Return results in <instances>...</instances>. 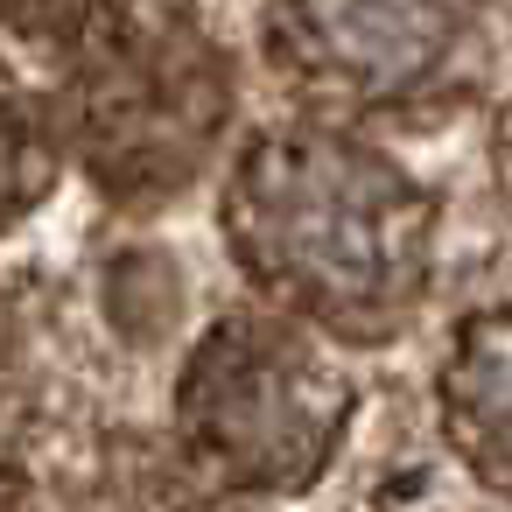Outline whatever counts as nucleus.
<instances>
[{"label": "nucleus", "mask_w": 512, "mask_h": 512, "mask_svg": "<svg viewBox=\"0 0 512 512\" xmlns=\"http://www.w3.org/2000/svg\"><path fill=\"white\" fill-rule=\"evenodd\" d=\"M498 169H505V183H512V106H505V120H498Z\"/></svg>", "instance_id": "9"}, {"label": "nucleus", "mask_w": 512, "mask_h": 512, "mask_svg": "<svg viewBox=\"0 0 512 512\" xmlns=\"http://www.w3.org/2000/svg\"><path fill=\"white\" fill-rule=\"evenodd\" d=\"M232 120V71L176 0H78L57 36L64 148L113 204L183 197Z\"/></svg>", "instance_id": "2"}, {"label": "nucleus", "mask_w": 512, "mask_h": 512, "mask_svg": "<svg viewBox=\"0 0 512 512\" xmlns=\"http://www.w3.org/2000/svg\"><path fill=\"white\" fill-rule=\"evenodd\" d=\"M351 421V372L295 309H239L204 330L176 379V442L246 498L323 477Z\"/></svg>", "instance_id": "3"}, {"label": "nucleus", "mask_w": 512, "mask_h": 512, "mask_svg": "<svg viewBox=\"0 0 512 512\" xmlns=\"http://www.w3.org/2000/svg\"><path fill=\"white\" fill-rule=\"evenodd\" d=\"M484 0H267L274 71L330 113H386L449 78Z\"/></svg>", "instance_id": "4"}, {"label": "nucleus", "mask_w": 512, "mask_h": 512, "mask_svg": "<svg viewBox=\"0 0 512 512\" xmlns=\"http://www.w3.org/2000/svg\"><path fill=\"white\" fill-rule=\"evenodd\" d=\"M225 239L260 295L316 330L372 337L414 309L435 260L428 190L337 127H267L225 183Z\"/></svg>", "instance_id": "1"}, {"label": "nucleus", "mask_w": 512, "mask_h": 512, "mask_svg": "<svg viewBox=\"0 0 512 512\" xmlns=\"http://www.w3.org/2000/svg\"><path fill=\"white\" fill-rule=\"evenodd\" d=\"M78 15V0H0V29H22V36H43L57 43Z\"/></svg>", "instance_id": "8"}, {"label": "nucleus", "mask_w": 512, "mask_h": 512, "mask_svg": "<svg viewBox=\"0 0 512 512\" xmlns=\"http://www.w3.org/2000/svg\"><path fill=\"white\" fill-rule=\"evenodd\" d=\"M64 127H57V99H43L22 71L0 64V232H15L64 169Z\"/></svg>", "instance_id": "7"}, {"label": "nucleus", "mask_w": 512, "mask_h": 512, "mask_svg": "<svg viewBox=\"0 0 512 512\" xmlns=\"http://www.w3.org/2000/svg\"><path fill=\"white\" fill-rule=\"evenodd\" d=\"M78 512H246V491L211 477L183 442L113 435L78 484Z\"/></svg>", "instance_id": "6"}, {"label": "nucleus", "mask_w": 512, "mask_h": 512, "mask_svg": "<svg viewBox=\"0 0 512 512\" xmlns=\"http://www.w3.org/2000/svg\"><path fill=\"white\" fill-rule=\"evenodd\" d=\"M0 512H29V498H22V484L0 470Z\"/></svg>", "instance_id": "10"}, {"label": "nucleus", "mask_w": 512, "mask_h": 512, "mask_svg": "<svg viewBox=\"0 0 512 512\" xmlns=\"http://www.w3.org/2000/svg\"><path fill=\"white\" fill-rule=\"evenodd\" d=\"M442 435L463 470L512 498V302H491L456 323L442 358Z\"/></svg>", "instance_id": "5"}]
</instances>
